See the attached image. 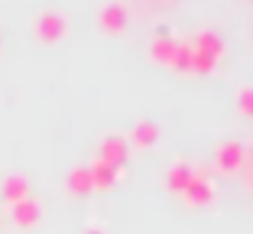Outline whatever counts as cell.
<instances>
[{
	"label": "cell",
	"instance_id": "4",
	"mask_svg": "<svg viewBox=\"0 0 253 234\" xmlns=\"http://www.w3.org/2000/svg\"><path fill=\"white\" fill-rule=\"evenodd\" d=\"M97 159H104V163H111V166L124 169V159H126V140L120 134H107L104 140H101V146H97Z\"/></svg>",
	"mask_w": 253,
	"mask_h": 234
},
{
	"label": "cell",
	"instance_id": "13",
	"mask_svg": "<svg viewBox=\"0 0 253 234\" xmlns=\"http://www.w3.org/2000/svg\"><path fill=\"white\" fill-rule=\"evenodd\" d=\"M130 137H133L136 146H153V143L159 140V127H156L153 121H140V124L133 127V134H130Z\"/></svg>",
	"mask_w": 253,
	"mask_h": 234
},
{
	"label": "cell",
	"instance_id": "10",
	"mask_svg": "<svg viewBox=\"0 0 253 234\" xmlns=\"http://www.w3.org/2000/svg\"><path fill=\"white\" fill-rule=\"evenodd\" d=\"M195 52H205V55H211V59H221L224 55V43H221V36L217 33H211V30H201L198 36H195Z\"/></svg>",
	"mask_w": 253,
	"mask_h": 234
},
{
	"label": "cell",
	"instance_id": "11",
	"mask_svg": "<svg viewBox=\"0 0 253 234\" xmlns=\"http://www.w3.org/2000/svg\"><path fill=\"white\" fill-rule=\"evenodd\" d=\"M192 176H195V166H192V163H175V166L166 173V186H169L172 192H182L188 186V179H192Z\"/></svg>",
	"mask_w": 253,
	"mask_h": 234
},
{
	"label": "cell",
	"instance_id": "16",
	"mask_svg": "<svg viewBox=\"0 0 253 234\" xmlns=\"http://www.w3.org/2000/svg\"><path fill=\"white\" fill-rule=\"evenodd\" d=\"M217 59H211V55L205 52H195V62H192V72H201V75H208V72H214Z\"/></svg>",
	"mask_w": 253,
	"mask_h": 234
},
{
	"label": "cell",
	"instance_id": "8",
	"mask_svg": "<svg viewBox=\"0 0 253 234\" xmlns=\"http://www.w3.org/2000/svg\"><path fill=\"white\" fill-rule=\"evenodd\" d=\"M10 215H13V221L20 228H33L39 221V215H42V205H39L36 198H23V202L10 205Z\"/></svg>",
	"mask_w": 253,
	"mask_h": 234
},
{
	"label": "cell",
	"instance_id": "2",
	"mask_svg": "<svg viewBox=\"0 0 253 234\" xmlns=\"http://www.w3.org/2000/svg\"><path fill=\"white\" fill-rule=\"evenodd\" d=\"M33 30H36V36L42 39V43H59V39L68 33V20L59 13V10H45V13L36 16Z\"/></svg>",
	"mask_w": 253,
	"mask_h": 234
},
{
	"label": "cell",
	"instance_id": "14",
	"mask_svg": "<svg viewBox=\"0 0 253 234\" xmlns=\"http://www.w3.org/2000/svg\"><path fill=\"white\" fill-rule=\"evenodd\" d=\"M192 62H195V46L179 39L175 46V55H172V68H179V72H192Z\"/></svg>",
	"mask_w": 253,
	"mask_h": 234
},
{
	"label": "cell",
	"instance_id": "9",
	"mask_svg": "<svg viewBox=\"0 0 253 234\" xmlns=\"http://www.w3.org/2000/svg\"><path fill=\"white\" fill-rule=\"evenodd\" d=\"M88 169H91V186H94V189H111L114 182H117V176H120V169L111 166V163H104V159H94Z\"/></svg>",
	"mask_w": 253,
	"mask_h": 234
},
{
	"label": "cell",
	"instance_id": "5",
	"mask_svg": "<svg viewBox=\"0 0 253 234\" xmlns=\"http://www.w3.org/2000/svg\"><path fill=\"white\" fill-rule=\"evenodd\" d=\"M175 46H179V39L172 36L169 30H159L156 36H153V43H149V55H153V62H163V65H172Z\"/></svg>",
	"mask_w": 253,
	"mask_h": 234
},
{
	"label": "cell",
	"instance_id": "15",
	"mask_svg": "<svg viewBox=\"0 0 253 234\" xmlns=\"http://www.w3.org/2000/svg\"><path fill=\"white\" fill-rule=\"evenodd\" d=\"M237 111L244 114V117H253V85H244V88L237 91Z\"/></svg>",
	"mask_w": 253,
	"mask_h": 234
},
{
	"label": "cell",
	"instance_id": "3",
	"mask_svg": "<svg viewBox=\"0 0 253 234\" xmlns=\"http://www.w3.org/2000/svg\"><path fill=\"white\" fill-rule=\"evenodd\" d=\"M244 159H247V150L240 140H227V143H221L214 150V166L221 169V173H237V169H244Z\"/></svg>",
	"mask_w": 253,
	"mask_h": 234
},
{
	"label": "cell",
	"instance_id": "12",
	"mask_svg": "<svg viewBox=\"0 0 253 234\" xmlns=\"http://www.w3.org/2000/svg\"><path fill=\"white\" fill-rule=\"evenodd\" d=\"M91 189H94V186H91V169L88 166H75L72 173H68V192H75V195H88Z\"/></svg>",
	"mask_w": 253,
	"mask_h": 234
},
{
	"label": "cell",
	"instance_id": "6",
	"mask_svg": "<svg viewBox=\"0 0 253 234\" xmlns=\"http://www.w3.org/2000/svg\"><path fill=\"white\" fill-rule=\"evenodd\" d=\"M0 198L7 205H16L23 198H30V182L26 176H7V179L0 182Z\"/></svg>",
	"mask_w": 253,
	"mask_h": 234
},
{
	"label": "cell",
	"instance_id": "17",
	"mask_svg": "<svg viewBox=\"0 0 253 234\" xmlns=\"http://www.w3.org/2000/svg\"><path fill=\"white\" fill-rule=\"evenodd\" d=\"M82 234H104L101 228H88V231H82Z\"/></svg>",
	"mask_w": 253,
	"mask_h": 234
},
{
	"label": "cell",
	"instance_id": "1",
	"mask_svg": "<svg viewBox=\"0 0 253 234\" xmlns=\"http://www.w3.org/2000/svg\"><path fill=\"white\" fill-rule=\"evenodd\" d=\"M179 195L185 198V205H192V208L211 205V202H214V182H211L205 173H198V169H195V176L188 179V186L179 192Z\"/></svg>",
	"mask_w": 253,
	"mask_h": 234
},
{
	"label": "cell",
	"instance_id": "7",
	"mask_svg": "<svg viewBox=\"0 0 253 234\" xmlns=\"http://www.w3.org/2000/svg\"><path fill=\"white\" fill-rule=\"evenodd\" d=\"M97 23H101L104 33H124L126 30V7L124 3H107L101 10V16H97Z\"/></svg>",
	"mask_w": 253,
	"mask_h": 234
}]
</instances>
